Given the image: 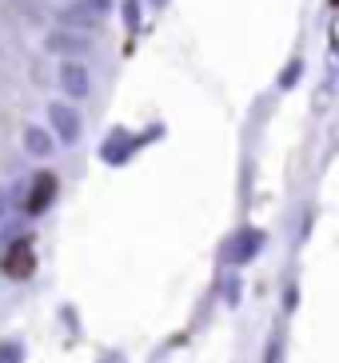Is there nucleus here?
Returning a JSON list of instances; mask_svg holds the SVG:
<instances>
[{
	"instance_id": "4",
	"label": "nucleus",
	"mask_w": 339,
	"mask_h": 363,
	"mask_svg": "<svg viewBox=\"0 0 339 363\" xmlns=\"http://www.w3.org/2000/svg\"><path fill=\"white\" fill-rule=\"evenodd\" d=\"M52 196H56V176H52V172H40L36 184H32V192H28V212L40 216L44 208L52 203Z\"/></svg>"
},
{
	"instance_id": "3",
	"label": "nucleus",
	"mask_w": 339,
	"mask_h": 363,
	"mask_svg": "<svg viewBox=\"0 0 339 363\" xmlns=\"http://www.w3.org/2000/svg\"><path fill=\"white\" fill-rule=\"evenodd\" d=\"M260 247H264V235H260V232H240L223 256H228V264H248V259H252Z\"/></svg>"
},
{
	"instance_id": "8",
	"label": "nucleus",
	"mask_w": 339,
	"mask_h": 363,
	"mask_svg": "<svg viewBox=\"0 0 339 363\" xmlns=\"http://www.w3.org/2000/svg\"><path fill=\"white\" fill-rule=\"evenodd\" d=\"M48 48H52V52H84V40L72 36V33H52L48 36Z\"/></svg>"
},
{
	"instance_id": "2",
	"label": "nucleus",
	"mask_w": 339,
	"mask_h": 363,
	"mask_svg": "<svg viewBox=\"0 0 339 363\" xmlns=\"http://www.w3.org/2000/svg\"><path fill=\"white\" fill-rule=\"evenodd\" d=\"M60 88H64L72 100H84V96H88V68L76 65V60H68V65L60 68Z\"/></svg>"
},
{
	"instance_id": "10",
	"label": "nucleus",
	"mask_w": 339,
	"mask_h": 363,
	"mask_svg": "<svg viewBox=\"0 0 339 363\" xmlns=\"http://www.w3.org/2000/svg\"><path fill=\"white\" fill-rule=\"evenodd\" d=\"M296 76H299V60H296V65H287V72H284V88L296 84Z\"/></svg>"
},
{
	"instance_id": "6",
	"label": "nucleus",
	"mask_w": 339,
	"mask_h": 363,
	"mask_svg": "<svg viewBox=\"0 0 339 363\" xmlns=\"http://www.w3.org/2000/svg\"><path fill=\"white\" fill-rule=\"evenodd\" d=\"M132 148H136V140L128 136L124 128H116L112 136H108V144L100 148V156H104L108 164H124V160H128V152H132Z\"/></svg>"
},
{
	"instance_id": "7",
	"label": "nucleus",
	"mask_w": 339,
	"mask_h": 363,
	"mask_svg": "<svg viewBox=\"0 0 339 363\" xmlns=\"http://www.w3.org/2000/svg\"><path fill=\"white\" fill-rule=\"evenodd\" d=\"M24 148H28L32 156H48V152H52V136L44 128H28L24 132Z\"/></svg>"
},
{
	"instance_id": "5",
	"label": "nucleus",
	"mask_w": 339,
	"mask_h": 363,
	"mask_svg": "<svg viewBox=\"0 0 339 363\" xmlns=\"http://www.w3.org/2000/svg\"><path fill=\"white\" fill-rule=\"evenodd\" d=\"M32 267H36V256H32V244H16L4 256V272H9L12 279H28Z\"/></svg>"
},
{
	"instance_id": "12",
	"label": "nucleus",
	"mask_w": 339,
	"mask_h": 363,
	"mask_svg": "<svg viewBox=\"0 0 339 363\" xmlns=\"http://www.w3.org/2000/svg\"><path fill=\"white\" fill-rule=\"evenodd\" d=\"M267 363H279V343H272V347H267Z\"/></svg>"
},
{
	"instance_id": "1",
	"label": "nucleus",
	"mask_w": 339,
	"mask_h": 363,
	"mask_svg": "<svg viewBox=\"0 0 339 363\" xmlns=\"http://www.w3.org/2000/svg\"><path fill=\"white\" fill-rule=\"evenodd\" d=\"M48 120H52V132H56L60 144H76V136H80V112H76L72 104L52 100V104H48Z\"/></svg>"
},
{
	"instance_id": "11",
	"label": "nucleus",
	"mask_w": 339,
	"mask_h": 363,
	"mask_svg": "<svg viewBox=\"0 0 339 363\" xmlns=\"http://www.w3.org/2000/svg\"><path fill=\"white\" fill-rule=\"evenodd\" d=\"M124 16H128V24H136V0H124Z\"/></svg>"
},
{
	"instance_id": "9",
	"label": "nucleus",
	"mask_w": 339,
	"mask_h": 363,
	"mask_svg": "<svg viewBox=\"0 0 339 363\" xmlns=\"http://www.w3.org/2000/svg\"><path fill=\"white\" fill-rule=\"evenodd\" d=\"M24 359V347L16 340H0V363H21Z\"/></svg>"
}]
</instances>
